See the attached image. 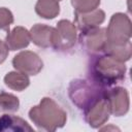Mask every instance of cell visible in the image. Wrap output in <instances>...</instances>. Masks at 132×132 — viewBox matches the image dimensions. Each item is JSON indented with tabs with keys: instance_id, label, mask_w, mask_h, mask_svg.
Returning a JSON list of instances; mask_svg holds the SVG:
<instances>
[{
	"instance_id": "obj_14",
	"label": "cell",
	"mask_w": 132,
	"mask_h": 132,
	"mask_svg": "<svg viewBox=\"0 0 132 132\" xmlns=\"http://www.w3.org/2000/svg\"><path fill=\"white\" fill-rule=\"evenodd\" d=\"M105 55H108L121 62H127L130 60L132 56V45L131 41H127L124 43H112L106 40V44L104 47Z\"/></svg>"
},
{
	"instance_id": "obj_19",
	"label": "cell",
	"mask_w": 132,
	"mask_h": 132,
	"mask_svg": "<svg viewBox=\"0 0 132 132\" xmlns=\"http://www.w3.org/2000/svg\"><path fill=\"white\" fill-rule=\"evenodd\" d=\"M13 21L12 12L6 7H0V30L9 31V27Z\"/></svg>"
},
{
	"instance_id": "obj_2",
	"label": "cell",
	"mask_w": 132,
	"mask_h": 132,
	"mask_svg": "<svg viewBox=\"0 0 132 132\" xmlns=\"http://www.w3.org/2000/svg\"><path fill=\"white\" fill-rule=\"evenodd\" d=\"M28 116L39 130L47 132L63 128L67 122L66 111L50 97L42 98L37 105L31 107Z\"/></svg>"
},
{
	"instance_id": "obj_16",
	"label": "cell",
	"mask_w": 132,
	"mask_h": 132,
	"mask_svg": "<svg viewBox=\"0 0 132 132\" xmlns=\"http://www.w3.org/2000/svg\"><path fill=\"white\" fill-rule=\"evenodd\" d=\"M35 12L42 19L53 20L60 13V4L55 0H37Z\"/></svg>"
},
{
	"instance_id": "obj_18",
	"label": "cell",
	"mask_w": 132,
	"mask_h": 132,
	"mask_svg": "<svg viewBox=\"0 0 132 132\" xmlns=\"http://www.w3.org/2000/svg\"><path fill=\"white\" fill-rule=\"evenodd\" d=\"M101 0H71L74 12H89L100 5Z\"/></svg>"
},
{
	"instance_id": "obj_3",
	"label": "cell",
	"mask_w": 132,
	"mask_h": 132,
	"mask_svg": "<svg viewBox=\"0 0 132 132\" xmlns=\"http://www.w3.org/2000/svg\"><path fill=\"white\" fill-rule=\"evenodd\" d=\"M106 88H103L91 79H73L68 87V95L71 102L79 109L85 110L96 100L105 95Z\"/></svg>"
},
{
	"instance_id": "obj_4",
	"label": "cell",
	"mask_w": 132,
	"mask_h": 132,
	"mask_svg": "<svg viewBox=\"0 0 132 132\" xmlns=\"http://www.w3.org/2000/svg\"><path fill=\"white\" fill-rule=\"evenodd\" d=\"M132 35V24L130 18L123 12L111 15L106 28V39L112 43H124L130 40Z\"/></svg>"
},
{
	"instance_id": "obj_7",
	"label": "cell",
	"mask_w": 132,
	"mask_h": 132,
	"mask_svg": "<svg viewBox=\"0 0 132 132\" xmlns=\"http://www.w3.org/2000/svg\"><path fill=\"white\" fill-rule=\"evenodd\" d=\"M11 63L16 71L27 75H36L43 68V62L41 58L32 51L20 52L13 57Z\"/></svg>"
},
{
	"instance_id": "obj_21",
	"label": "cell",
	"mask_w": 132,
	"mask_h": 132,
	"mask_svg": "<svg viewBox=\"0 0 132 132\" xmlns=\"http://www.w3.org/2000/svg\"><path fill=\"white\" fill-rule=\"evenodd\" d=\"M55 1H58V2H60V1H62V0H55Z\"/></svg>"
},
{
	"instance_id": "obj_17",
	"label": "cell",
	"mask_w": 132,
	"mask_h": 132,
	"mask_svg": "<svg viewBox=\"0 0 132 132\" xmlns=\"http://www.w3.org/2000/svg\"><path fill=\"white\" fill-rule=\"evenodd\" d=\"M20 100L16 96L10 93H0V114L11 113L19 110Z\"/></svg>"
},
{
	"instance_id": "obj_15",
	"label": "cell",
	"mask_w": 132,
	"mask_h": 132,
	"mask_svg": "<svg viewBox=\"0 0 132 132\" xmlns=\"http://www.w3.org/2000/svg\"><path fill=\"white\" fill-rule=\"evenodd\" d=\"M4 84L6 87L9 89L16 91V92H22L25 89H27L30 85V78L27 74L22 73L20 71H10L6 73L4 76Z\"/></svg>"
},
{
	"instance_id": "obj_5",
	"label": "cell",
	"mask_w": 132,
	"mask_h": 132,
	"mask_svg": "<svg viewBox=\"0 0 132 132\" xmlns=\"http://www.w3.org/2000/svg\"><path fill=\"white\" fill-rule=\"evenodd\" d=\"M77 39V29L69 20H60L57 23L53 35L52 47L56 51L65 52L71 50Z\"/></svg>"
},
{
	"instance_id": "obj_8",
	"label": "cell",
	"mask_w": 132,
	"mask_h": 132,
	"mask_svg": "<svg viewBox=\"0 0 132 132\" xmlns=\"http://www.w3.org/2000/svg\"><path fill=\"white\" fill-rule=\"evenodd\" d=\"M110 114V109L105 95L84 110L85 121L91 128L94 129H100V127L108 121Z\"/></svg>"
},
{
	"instance_id": "obj_10",
	"label": "cell",
	"mask_w": 132,
	"mask_h": 132,
	"mask_svg": "<svg viewBox=\"0 0 132 132\" xmlns=\"http://www.w3.org/2000/svg\"><path fill=\"white\" fill-rule=\"evenodd\" d=\"M105 21V12L96 8L89 12H74V25L80 32L99 27Z\"/></svg>"
},
{
	"instance_id": "obj_12",
	"label": "cell",
	"mask_w": 132,
	"mask_h": 132,
	"mask_svg": "<svg viewBox=\"0 0 132 132\" xmlns=\"http://www.w3.org/2000/svg\"><path fill=\"white\" fill-rule=\"evenodd\" d=\"M31 38L29 31L22 26H16L12 30L7 31L5 43L9 51H18L26 48L30 44Z\"/></svg>"
},
{
	"instance_id": "obj_11",
	"label": "cell",
	"mask_w": 132,
	"mask_h": 132,
	"mask_svg": "<svg viewBox=\"0 0 132 132\" xmlns=\"http://www.w3.org/2000/svg\"><path fill=\"white\" fill-rule=\"evenodd\" d=\"M54 31V27L47 26L45 24H35L29 31L31 41L38 47H52Z\"/></svg>"
},
{
	"instance_id": "obj_1",
	"label": "cell",
	"mask_w": 132,
	"mask_h": 132,
	"mask_svg": "<svg viewBox=\"0 0 132 132\" xmlns=\"http://www.w3.org/2000/svg\"><path fill=\"white\" fill-rule=\"evenodd\" d=\"M127 67L121 62L108 55H97L92 60L89 67V76L92 81L108 88L125 79Z\"/></svg>"
},
{
	"instance_id": "obj_9",
	"label": "cell",
	"mask_w": 132,
	"mask_h": 132,
	"mask_svg": "<svg viewBox=\"0 0 132 132\" xmlns=\"http://www.w3.org/2000/svg\"><path fill=\"white\" fill-rule=\"evenodd\" d=\"M110 113L114 117H123L127 114L130 107V99L128 91L123 87H114L105 92Z\"/></svg>"
},
{
	"instance_id": "obj_20",
	"label": "cell",
	"mask_w": 132,
	"mask_h": 132,
	"mask_svg": "<svg viewBox=\"0 0 132 132\" xmlns=\"http://www.w3.org/2000/svg\"><path fill=\"white\" fill-rule=\"evenodd\" d=\"M8 47L5 43V41H2L0 39V65L6 60V58L8 57Z\"/></svg>"
},
{
	"instance_id": "obj_6",
	"label": "cell",
	"mask_w": 132,
	"mask_h": 132,
	"mask_svg": "<svg viewBox=\"0 0 132 132\" xmlns=\"http://www.w3.org/2000/svg\"><path fill=\"white\" fill-rule=\"evenodd\" d=\"M79 43L86 53L97 56L104 53L106 44V28L96 27L82 31L78 37Z\"/></svg>"
},
{
	"instance_id": "obj_13",
	"label": "cell",
	"mask_w": 132,
	"mask_h": 132,
	"mask_svg": "<svg viewBox=\"0 0 132 132\" xmlns=\"http://www.w3.org/2000/svg\"><path fill=\"white\" fill-rule=\"evenodd\" d=\"M33 128L22 118L3 113L0 117V132H31Z\"/></svg>"
}]
</instances>
